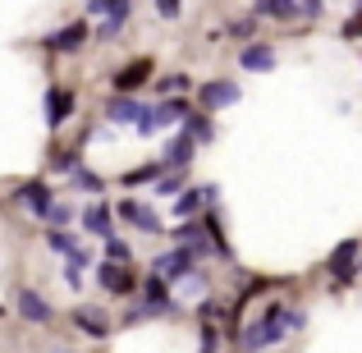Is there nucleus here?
Listing matches in <instances>:
<instances>
[{"label": "nucleus", "mask_w": 362, "mask_h": 353, "mask_svg": "<svg viewBox=\"0 0 362 353\" xmlns=\"http://www.w3.org/2000/svg\"><path fill=\"white\" fill-rule=\"evenodd\" d=\"M293 326H303V317H298V312H293V308H280V303H271V308H266V317H262V321H252V326L243 330L239 349H243V353L271 349V345H280V340L289 335Z\"/></svg>", "instance_id": "1"}, {"label": "nucleus", "mask_w": 362, "mask_h": 353, "mask_svg": "<svg viewBox=\"0 0 362 353\" xmlns=\"http://www.w3.org/2000/svg\"><path fill=\"white\" fill-rule=\"evenodd\" d=\"M239 97H243L239 83H230V79H211V83H202V88H197L202 110H225V106H234Z\"/></svg>", "instance_id": "2"}, {"label": "nucleus", "mask_w": 362, "mask_h": 353, "mask_svg": "<svg viewBox=\"0 0 362 353\" xmlns=\"http://www.w3.org/2000/svg\"><path fill=\"white\" fill-rule=\"evenodd\" d=\"M151 271H156V275H165V280H179V275H193V248H184V243H179L175 253H160Z\"/></svg>", "instance_id": "3"}, {"label": "nucleus", "mask_w": 362, "mask_h": 353, "mask_svg": "<svg viewBox=\"0 0 362 353\" xmlns=\"http://www.w3.org/2000/svg\"><path fill=\"white\" fill-rule=\"evenodd\" d=\"M147 79H151V60H147V55H138V60H129V64H124V69H119L110 83H115L119 97H129V92H133V88H142Z\"/></svg>", "instance_id": "4"}, {"label": "nucleus", "mask_w": 362, "mask_h": 353, "mask_svg": "<svg viewBox=\"0 0 362 353\" xmlns=\"http://www.w3.org/2000/svg\"><path fill=\"white\" fill-rule=\"evenodd\" d=\"M354 257H362V243H358V238H344V243L330 253V271H335V280H339V284L354 280V271H358Z\"/></svg>", "instance_id": "5"}, {"label": "nucleus", "mask_w": 362, "mask_h": 353, "mask_svg": "<svg viewBox=\"0 0 362 353\" xmlns=\"http://www.w3.org/2000/svg\"><path fill=\"white\" fill-rule=\"evenodd\" d=\"M69 115H74V92L51 88V97H46V124H51V129H60Z\"/></svg>", "instance_id": "6"}, {"label": "nucleus", "mask_w": 362, "mask_h": 353, "mask_svg": "<svg viewBox=\"0 0 362 353\" xmlns=\"http://www.w3.org/2000/svg\"><path fill=\"white\" fill-rule=\"evenodd\" d=\"M119 216H124L129 225H138V230H147V234L160 230V216L151 212V207H142V202H119Z\"/></svg>", "instance_id": "7"}, {"label": "nucleus", "mask_w": 362, "mask_h": 353, "mask_svg": "<svg viewBox=\"0 0 362 353\" xmlns=\"http://www.w3.org/2000/svg\"><path fill=\"white\" fill-rule=\"evenodd\" d=\"M88 42V23H69V28H60V33L55 37H46V46H51V51H78V46Z\"/></svg>", "instance_id": "8"}, {"label": "nucleus", "mask_w": 362, "mask_h": 353, "mask_svg": "<svg viewBox=\"0 0 362 353\" xmlns=\"http://www.w3.org/2000/svg\"><path fill=\"white\" fill-rule=\"evenodd\" d=\"M18 312H23V317L33 321V326H46V321H51V303H46L42 294H33V289L18 294Z\"/></svg>", "instance_id": "9"}, {"label": "nucleus", "mask_w": 362, "mask_h": 353, "mask_svg": "<svg viewBox=\"0 0 362 353\" xmlns=\"http://www.w3.org/2000/svg\"><path fill=\"white\" fill-rule=\"evenodd\" d=\"M142 110H147V106H138L133 97H115V101L106 106V115H110V124H133V129H138Z\"/></svg>", "instance_id": "10"}, {"label": "nucleus", "mask_w": 362, "mask_h": 353, "mask_svg": "<svg viewBox=\"0 0 362 353\" xmlns=\"http://www.w3.org/2000/svg\"><path fill=\"white\" fill-rule=\"evenodd\" d=\"M193 147H197V138L184 129V133H179V138L165 147V166H175V170H179V166H188V161H193Z\"/></svg>", "instance_id": "11"}, {"label": "nucleus", "mask_w": 362, "mask_h": 353, "mask_svg": "<svg viewBox=\"0 0 362 353\" xmlns=\"http://www.w3.org/2000/svg\"><path fill=\"white\" fill-rule=\"evenodd\" d=\"M101 289H110V294H129V289H133L129 266H119V262L110 266V262H106V266H101Z\"/></svg>", "instance_id": "12"}, {"label": "nucleus", "mask_w": 362, "mask_h": 353, "mask_svg": "<svg viewBox=\"0 0 362 353\" xmlns=\"http://www.w3.org/2000/svg\"><path fill=\"white\" fill-rule=\"evenodd\" d=\"M142 294H147V308H151V312H165V308H170L165 275H156V271H151V275H147V284H142Z\"/></svg>", "instance_id": "13"}, {"label": "nucleus", "mask_w": 362, "mask_h": 353, "mask_svg": "<svg viewBox=\"0 0 362 353\" xmlns=\"http://www.w3.org/2000/svg\"><path fill=\"white\" fill-rule=\"evenodd\" d=\"M74 326H78V330H88L92 340H106V335H110L106 317H101V312H92V308H78V312H74Z\"/></svg>", "instance_id": "14"}, {"label": "nucleus", "mask_w": 362, "mask_h": 353, "mask_svg": "<svg viewBox=\"0 0 362 353\" xmlns=\"http://www.w3.org/2000/svg\"><path fill=\"white\" fill-rule=\"evenodd\" d=\"M28 202V212H37V216H46L51 212V188L46 184H23V193H18Z\"/></svg>", "instance_id": "15"}, {"label": "nucleus", "mask_w": 362, "mask_h": 353, "mask_svg": "<svg viewBox=\"0 0 362 353\" xmlns=\"http://www.w3.org/2000/svg\"><path fill=\"white\" fill-rule=\"evenodd\" d=\"M83 225H88L92 234H101V238H110V207L106 202H97V207H88L83 212Z\"/></svg>", "instance_id": "16"}, {"label": "nucleus", "mask_w": 362, "mask_h": 353, "mask_svg": "<svg viewBox=\"0 0 362 353\" xmlns=\"http://www.w3.org/2000/svg\"><path fill=\"white\" fill-rule=\"evenodd\" d=\"M243 69H275V51H271V46H247V51H243Z\"/></svg>", "instance_id": "17"}, {"label": "nucleus", "mask_w": 362, "mask_h": 353, "mask_svg": "<svg viewBox=\"0 0 362 353\" xmlns=\"http://www.w3.org/2000/svg\"><path fill=\"white\" fill-rule=\"evenodd\" d=\"M257 9H262L266 18H293L303 5H298V0H257Z\"/></svg>", "instance_id": "18"}, {"label": "nucleus", "mask_w": 362, "mask_h": 353, "mask_svg": "<svg viewBox=\"0 0 362 353\" xmlns=\"http://www.w3.org/2000/svg\"><path fill=\"white\" fill-rule=\"evenodd\" d=\"M206 225H184V230H179V243L184 248H193V253H206V248H216V243H206Z\"/></svg>", "instance_id": "19"}, {"label": "nucleus", "mask_w": 362, "mask_h": 353, "mask_svg": "<svg viewBox=\"0 0 362 353\" xmlns=\"http://www.w3.org/2000/svg\"><path fill=\"white\" fill-rule=\"evenodd\" d=\"M184 129L193 133L197 142H206L211 138V120H206V110H188V120H184Z\"/></svg>", "instance_id": "20"}, {"label": "nucleus", "mask_w": 362, "mask_h": 353, "mask_svg": "<svg viewBox=\"0 0 362 353\" xmlns=\"http://www.w3.org/2000/svg\"><path fill=\"white\" fill-rule=\"evenodd\" d=\"M124 18H129V9H115V14H106V23L97 28V42H115V33L124 28Z\"/></svg>", "instance_id": "21"}, {"label": "nucleus", "mask_w": 362, "mask_h": 353, "mask_svg": "<svg viewBox=\"0 0 362 353\" xmlns=\"http://www.w3.org/2000/svg\"><path fill=\"white\" fill-rule=\"evenodd\" d=\"M129 243H124V238H115V234H110L106 238V262H119V266H129Z\"/></svg>", "instance_id": "22"}, {"label": "nucleus", "mask_w": 362, "mask_h": 353, "mask_svg": "<svg viewBox=\"0 0 362 353\" xmlns=\"http://www.w3.org/2000/svg\"><path fill=\"white\" fill-rule=\"evenodd\" d=\"M202 202H206V193H179V197H175V212H179V216H193Z\"/></svg>", "instance_id": "23"}, {"label": "nucleus", "mask_w": 362, "mask_h": 353, "mask_svg": "<svg viewBox=\"0 0 362 353\" xmlns=\"http://www.w3.org/2000/svg\"><path fill=\"white\" fill-rule=\"evenodd\" d=\"M46 243H51V248H55V253H69V257H74V253H78V243H74V238H69V234H64V230H51V234H46Z\"/></svg>", "instance_id": "24"}, {"label": "nucleus", "mask_w": 362, "mask_h": 353, "mask_svg": "<svg viewBox=\"0 0 362 353\" xmlns=\"http://www.w3.org/2000/svg\"><path fill=\"white\" fill-rule=\"evenodd\" d=\"M74 184H78V188H88V193H101V179L97 175H92V170H74Z\"/></svg>", "instance_id": "25"}, {"label": "nucleus", "mask_w": 362, "mask_h": 353, "mask_svg": "<svg viewBox=\"0 0 362 353\" xmlns=\"http://www.w3.org/2000/svg\"><path fill=\"white\" fill-rule=\"evenodd\" d=\"M160 170H165V161H160V166H147V170H133V175H124V184H147V179H156Z\"/></svg>", "instance_id": "26"}, {"label": "nucleus", "mask_w": 362, "mask_h": 353, "mask_svg": "<svg viewBox=\"0 0 362 353\" xmlns=\"http://www.w3.org/2000/svg\"><path fill=\"white\" fill-rule=\"evenodd\" d=\"M184 88H188L184 74H170V79H160V92H165V97H175V92H184Z\"/></svg>", "instance_id": "27"}, {"label": "nucleus", "mask_w": 362, "mask_h": 353, "mask_svg": "<svg viewBox=\"0 0 362 353\" xmlns=\"http://www.w3.org/2000/svg\"><path fill=\"white\" fill-rule=\"evenodd\" d=\"M46 221H51V225H64V221H69V207H51V212H46Z\"/></svg>", "instance_id": "28"}, {"label": "nucleus", "mask_w": 362, "mask_h": 353, "mask_svg": "<svg viewBox=\"0 0 362 353\" xmlns=\"http://www.w3.org/2000/svg\"><path fill=\"white\" fill-rule=\"evenodd\" d=\"M156 193H165V197H175L179 193V175H170V179H160V188Z\"/></svg>", "instance_id": "29"}, {"label": "nucleus", "mask_w": 362, "mask_h": 353, "mask_svg": "<svg viewBox=\"0 0 362 353\" xmlns=\"http://www.w3.org/2000/svg\"><path fill=\"white\" fill-rule=\"evenodd\" d=\"M156 9H160L165 18H175V14H179V0H156Z\"/></svg>", "instance_id": "30"}, {"label": "nucleus", "mask_w": 362, "mask_h": 353, "mask_svg": "<svg viewBox=\"0 0 362 353\" xmlns=\"http://www.w3.org/2000/svg\"><path fill=\"white\" fill-rule=\"evenodd\" d=\"M303 18H321V0H303Z\"/></svg>", "instance_id": "31"}, {"label": "nucleus", "mask_w": 362, "mask_h": 353, "mask_svg": "<svg viewBox=\"0 0 362 353\" xmlns=\"http://www.w3.org/2000/svg\"><path fill=\"white\" fill-rule=\"evenodd\" d=\"M230 33H234V37H252V23H247V18H239V23H230Z\"/></svg>", "instance_id": "32"}, {"label": "nucleus", "mask_w": 362, "mask_h": 353, "mask_svg": "<svg viewBox=\"0 0 362 353\" xmlns=\"http://www.w3.org/2000/svg\"><path fill=\"white\" fill-rule=\"evenodd\" d=\"M344 37H362V18H354V23H344Z\"/></svg>", "instance_id": "33"}, {"label": "nucleus", "mask_w": 362, "mask_h": 353, "mask_svg": "<svg viewBox=\"0 0 362 353\" xmlns=\"http://www.w3.org/2000/svg\"><path fill=\"white\" fill-rule=\"evenodd\" d=\"M354 9H358V18H362V0H358V5H354Z\"/></svg>", "instance_id": "34"}, {"label": "nucleus", "mask_w": 362, "mask_h": 353, "mask_svg": "<svg viewBox=\"0 0 362 353\" xmlns=\"http://www.w3.org/2000/svg\"><path fill=\"white\" fill-rule=\"evenodd\" d=\"M358 266H362V262H358Z\"/></svg>", "instance_id": "35"}]
</instances>
